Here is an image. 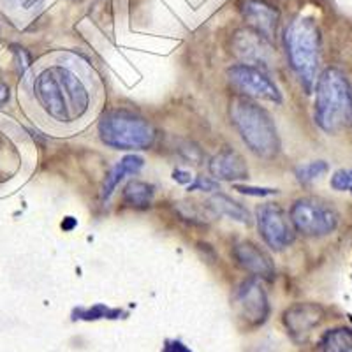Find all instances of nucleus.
Here are the masks:
<instances>
[{
    "instance_id": "dca6fc26",
    "label": "nucleus",
    "mask_w": 352,
    "mask_h": 352,
    "mask_svg": "<svg viewBox=\"0 0 352 352\" xmlns=\"http://www.w3.org/2000/svg\"><path fill=\"white\" fill-rule=\"evenodd\" d=\"M144 166V159L140 155H125L124 159L118 160V164L106 175V180L102 184V201H108L111 194L115 192L118 184L124 180L127 175H136Z\"/></svg>"
},
{
    "instance_id": "2eb2a0df",
    "label": "nucleus",
    "mask_w": 352,
    "mask_h": 352,
    "mask_svg": "<svg viewBox=\"0 0 352 352\" xmlns=\"http://www.w3.org/2000/svg\"><path fill=\"white\" fill-rule=\"evenodd\" d=\"M20 144L8 132L0 131V184H6L21 169Z\"/></svg>"
},
{
    "instance_id": "f3484780",
    "label": "nucleus",
    "mask_w": 352,
    "mask_h": 352,
    "mask_svg": "<svg viewBox=\"0 0 352 352\" xmlns=\"http://www.w3.org/2000/svg\"><path fill=\"white\" fill-rule=\"evenodd\" d=\"M153 196H155V187L148 182L132 180L125 185L124 192H122V199H124L125 206L131 208L144 210L152 204Z\"/></svg>"
},
{
    "instance_id": "f257e3e1",
    "label": "nucleus",
    "mask_w": 352,
    "mask_h": 352,
    "mask_svg": "<svg viewBox=\"0 0 352 352\" xmlns=\"http://www.w3.org/2000/svg\"><path fill=\"white\" fill-rule=\"evenodd\" d=\"M25 96L34 115L58 132L83 127L99 104L92 69L71 55H55L41 62L28 76Z\"/></svg>"
},
{
    "instance_id": "bb28decb",
    "label": "nucleus",
    "mask_w": 352,
    "mask_h": 352,
    "mask_svg": "<svg viewBox=\"0 0 352 352\" xmlns=\"http://www.w3.org/2000/svg\"><path fill=\"white\" fill-rule=\"evenodd\" d=\"M8 100H9V87L0 81V108H2Z\"/></svg>"
},
{
    "instance_id": "4468645a",
    "label": "nucleus",
    "mask_w": 352,
    "mask_h": 352,
    "mask_svg": "<svg viewBox=\"0 0 352 352\" xmlns=\"http://www.w3.org/2000/svg\"><path fill=\"white\" fill-rule=\"evenodd\" d=\"M245 20L252 25L254 30L263 34L264 37H272L278 23V9L268 4L266 0H245L241 6Z\"/></svg>"
},
{
    "instance_id": "a878e982",
    "label": "nucleus",
    "mask_w": 352,
    "mask_h": 352,
    "mask_svg": "<svg viewBox=\"0 0 352 352\" xmlns=\"http://www.w3.org/2000/svg\"><path fill=\"white\" fill-rule=\"evenodd\" d=\"M173 178L182 185H188L192 182V175L188 171H184V169H176V171L173 173Z\"/></svg>"
},
{
    "instance_id": "1a4fd4ad",
    "label": "nucleus",
    "mask_w": 352,
    "mask_h": 352,
    "mask_svg": "<svg viewBox=\"0 0 352 352\" xmlns=\"http://www.w3.org/2000/svg\"><path fill=\"white\" fill-rule=\"evenodd\" d=\"M257 226H259L263 240L273 250H284L294 240L291 222L278 204L266 203L259 206L257 208Z\"/></svg>"
},
{
    "instance_id": "423d86ee",
    "label": "nucleus",
    "mask_w": 352,
    "mask_h": 352,
    "mask_svg": "<svg viewBox=\"0 0 352 352\" xmlns=\"http://www.w3.org/2000/svg\"><path fill=\"white\" fill-rule=\"evenodd\" d=\"M291 222L298 232L305 236H328L338 226V213L331 204L320 197L307 196L294 201L291 206Z\"/></svg>"
},
{
    "instance_id": "9b49d317",
    "label": "nucleus",
    "mask_w": 352,
    "mask_h": 352,
    "mask_svg": "<svg viewBox=\"0 0 352 352\" xmlns=\"http://www.w3.org/2000/svg\"><path fill=\"white\" fill-rule=\"evenodd\" d=\"M324 319V308L317 303H294L284 312V324L292 340H307Z\"/></svg>"
},
{
    "instance_id": "412c9836",
    "label": "nucleus",
    "mask_w": 352,
    "mask_h": 352,
    "mask_svg": "<svg viewBox=\"0 0 352 352\" xmlns=\"http://www.w3.org/2000/svg\"><path fill=\"white\" fill-rule=\"evenodd\" d=\"M328 169L329 166L326 160H314V162H308V164L300 166L296 169V178L300 184L308 185L317 180V178H320L324 173H328Z\"/></svg>"
},
{
    "instance_id": "a211bd4d",
    "label": "nucleus",
    "mask_w": 352,
    "mask_h": 352,
    "mask_svg": "<svg viewBox=\"0 0 352 352\" xmlns=\"http://www.w3.org/2000/svg\"><path fill=\"white\" fill-rule=\"evenodd\" d=\"M208 206L213 212L219 213V215H226L232 220H238L241 224H248V222H250V213H248V210L245 208V206H241L238 201L231 199V197L226 196V194L222 192L213 196L212 201L208 203Z\"/></svg>"
},
{
    "instance_id": "0eeeda50",
    "label": "nucleus",
    "mask_w": 352,
    "mask_h": 352,
    "mask_svg": "<svg viewBox=\"0 0 352 352\" xmlns=\"http://www.w3.org/2000/svg\"><path fill=\"white\" fill-rule=\"evenodd\" d=\"M232 307L247 328H259L270 316L268 296L256 278L245 280L236 289L232 298Z\"/></svg>"
},
{
    "instance_id": "ddd939ff",
    "label": "nucleus",
    "mask_w": 352,
    "mask_h": 352,
    "mask_svg": "<svg viewBox=\"0 0 352 352\" xmlns=\"http://www.w3.org/2000/svg\"><path fill=\"white\" fill-rule=\"evenodd\" d=\"M210 175L215 176L217 180H247L248 168L243 157L232 148H224L217 153L208 164Z\"/></svg>"
},
{
    "instance_id": "f03ea898",
    "label": "nucleus",
    "mask_w": 352,
    "mask_h": 352,
    "mask_svg": "<svg viewBox=\"0 0 352 352\" xmlns=\"http://www.w3.org/2000/svg\"><path fill=\"white\" fill-rule=\"evenodd\" d=\"M316 124L328 134L352 127V88L340 69H326L316 81Z\"/></svg>"
},
{
    "instance_id": "cd10ccee",
    "label": "nucleus",
    "mask_w": 352,
    "mask_h": 352,
    "mask_svg": "<svg viewBox=\"0 0 352 352\" xmlns=\"http://www.w3.org/2000/svg\"><path fill=\"white\" fill-rule=\"evenodd\" d=\"M74 226H76V219L74 217H65L64 222H62V229H65V231H71Z\"/></svg>"
},
{
    "instance_id": "6ab92c4d",
    "label": "nucleus",
    "mask_w": 352,
    "mask_h": 352,
    "mask_svg": "<svg viewBox=\"0 0 352 352\" xmlns=\"http://www.w3.org/2000/svg\"><path fill=\"white\" fill-rule=\"evenodd\" d=\"M322 352H352V329L351 328H333L324 333L319 344Z\"/></svg>"
},
{
    "instance_id": "9d476101",
    "label": "nucleus",
    "mask_w": 352,
    "mask_h": 352,
    "mask_svg": "<svg viewBox=\"0 0 352 352\" xmlns=\"http://www.w3.org/2000/svg\"><path fill=\"white\" fill-rule=\"evenodd\" d=\"M268 37H264L254 28H243L234 34L232 52L234 55L248 65H263L268 67L272 64V46L268 44Z\"/></svg>"
},
{
    "instance_id": "b1692460",
    "label": "nucleus",
    "mask_w": 352,
    "mask_h": 352,
    "mask_svg": "<svg viewBox=\"0 0 352 352\" xmlns=\"http://www.w3.org/2000/svg\"><path fill=\"white\" fill-rule=\"evenodd\" d=\"M234 190L241 194H247V196H256V197H264V196H273L278 190L276 188H261V187H247V185H234Z\"/></svg>"
},
{
    "instance_id": "393cba45",
    "label": "nucleus",
    "mask_w": 352,
    "mask_h": 352,
    "mask_svg": "<svg viewBox=\"0 0 352 352\" xmlns=\"http://www.w3.org/2000/svg\"><path fill=\"white\" fill-rule=\"evenodd\" d=\"M164 352H190V349H188L187 345L182 344L180 340H171L166 342Z\"/></svg>"
},
{
    "instance_id": "4be33fe9",
    "label": "nucleus",
    "mask_w": 352,
    "mask_h": 352,
    "mask_svg": "<svg viewBox=\"0 0 352 352\" xmlns=\"http://www.w3.org/2000/svg\"><path fill=\"white\" fill-rule=\"evenodd\" d=\"M331 187L338 192H352V169H338L331 176Z\"/></svg>"
},
{
    "instance_id": "5701e85b",
    "label": "nucleus",
    "mask_w": 352,
    "mask_h": 352,
    "mask_svg": "<svg viewBox=\"0 0 352 352\" xmlns=\"http://www.w3.org/2000/svg\"><path fill=\"white\" fill-rule=\"evenodd\" d=\"M219 188V182H213L210 178H204V176H197L194 184H188V192H194V190H203V192H212Z\"/></svg>"
},
{
    "instance_id": "39448f33",
    "label": "nucleus",
    "mask_w": 352,
    "mask_h": 352,
    "mask_svg": "<svg viewBox=\"0 0 352 352\" xmlns=\"http://www.w3.org/2000/svg\"><path fill=\"white\" fill-rule=\"evenodd\" d=\"M100 141L115 150H143L155 141V129L146 118L125 109H113L99 122Z\"/></svg>"
},
{
    "instance_id": "f8f14e48",
    "label": "nucleus",
    "mask_w": 352,
    "mask_h": 352,
    "mask_svg": "<svg viewBox=\"0 0 352 352\" xmlns=\"http://www.w3.org/2000/svg\"><path fill=\"white\" fill-rule=\"evenodd\" d=\"M232 256H234V259L238 261L241 268L261 276V278H268L270 280L275 275V264H273L272 257L252 241H241V243L234 245Z\"/></svg>"
},
{
    "instance_id": "6e6552de",
    "label": "nucleus",
    "mask_w": 352,
    "mask_h": 352,
    "mask_svg": "<svg viewBox=\"0 0 352 352\" xmlns=\"http://www.w3.org/2000/svg\"><path fill=\"white\" fill-rule=\"evenodd\" d=\"M228 78L234 88L247 96L259 97L272 102H282V94L275 81L264 72V69L248 64H236L229 67Z\"/></svg>"
},
{
    "instance_id": "aec40b11",
    "label": "nucleus",
    "mask_w": 352,
    "mask_h": 352,
    "mask_svg": "<svg viewBox=\"0 0 352 352\" xmlns=\"http://www.w3.org/2000/svg\"><path fill=\"white\" fill-rule=\"evenodd\" d=\"M125 316L120 308H108L106 305H94L90 308H76L72 312V320H97V319H120Z\"/></svg>"
},
{
    "instance_id": "7ed1b4c3",
    "label": "nucleus",
    "mask_w": 352,
    "mask_h": 352,
    "mask_svg": "<svg viewBox=\"0 0 352 352\" xmlns=\"http://www.w3.org/2000/svg\"><path fill=\"white\" fill-rule=\"evenodd\" d=\"M231 122L250 152L261 159H275L280 152V138L272 115L247 97L231 100Z\"/></svg>"
},
{
    "instance_id": "20e7f679",
    "label": "nucleus",
    "mask_w": 352,
    "mask_h": 352,
    "mask_svg": "<svg viewBox=\"0 0 352 352\" xmlns=\"http://www.w3.org/2000/svg\"><path fill=\"white\" fill-rule=\"evenodd\" d=\"M289 65L307 92L316 87L320 62V32L312 18H296L285 30Z\"/></svg>"
}]
</instances>
